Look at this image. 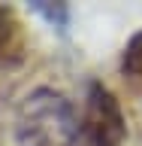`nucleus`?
I'll use <instances>...</instances> for the list:
<instances>
[{
    "mask_svg": "<svg viewBox=\"0 0 142 146\" xmlns=\"http://www.w3.org/2000/svg\"><path fill=\"white\" fill-rule=\"evenodd\" d=\"M79 137V119L70 100L54 88H36L27 94L15 116L18 146H73Z\"/></svg>",
    "mask_w": 142,
    "mask_h": 146,
    "instance_id": "obj_1",
    "label": "nucleus"
},
{
    "mask_svg": "<svg viewBox=\"0 0 142 146\" xmlns=\"http://www.w3.org/2000/svg\"><path fill=\"white\" fill-rule=\"evenodd\" d=\"M85 134L94 146H118L124 140V116L118 100L106 85L94 82L88 94V113H85Z\"/></svg>",
    "mask_w": 142,
    "mask_h": 146,
    "instance_id": "obj_2",
    "label": "nucleus"
},
{
    "mask_svg": "<svg viewBox=\"0 0 142 146\" xmlns=\"http://www.w3.org/2000/svg\"><path fill=\"white\" fill-rule=\"evenodd\" d=\"M121 70L130 79H142V34H136L130 40V46L124 52V61H121Z\"/></svg>",
    "mask_w": 142,
    "mask_h": 146,
    "instance_id": "obj_3",
    "label": "nucleus"
}]
</instances>
